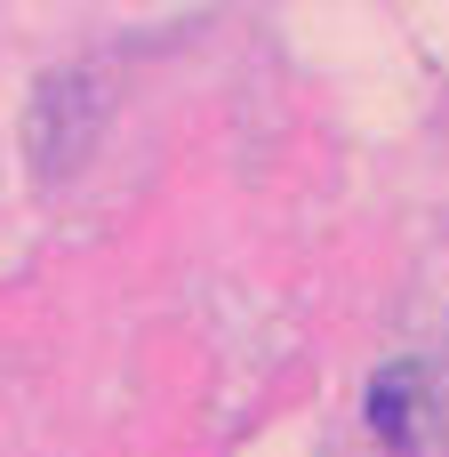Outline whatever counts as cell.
I'll list each match as a JSON object with an SVG mask.
<instances>
[{
	"label": "cell",
	"instance_id": "cell-1",
	"mask_svg": "<svg viewBox=\"0 0 449 457\" xmlns=\"http://www.w3.org/2000/svg\"><path fill=\"white\" fill-rule=\"evenodd\" d=\"M370 434L386 442L394 457H410L426 442V361H386L378 378H370Z\"/></svg>",
	"mask_w": 449,
	"mask_h": 457
}]
</instances>
